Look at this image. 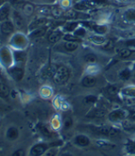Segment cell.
<instances>
[{
    "instance_id": "obj_1",
    "label": "cell",
    "mask_w": 135,
    "mask_h": 156,
    "mask_svg": "<svg viewBox=\"0 0 135 156\" xmlns=\"http://www.w3.org/2000/svg\"><path fill=\"white\" fill-rule=\"evenodd\" d=\"M69 78V71L66 66H60L54 76V80L56 84H64Z\"/></svg>"
},
{
    "instance_id": "obj_2",
    "label": "cell",
    "mask_w": 135,
    "mask_h": 156,
    "mask_svg": "<svg viewBox=\"0 0 135 156\" xmlns=\"http://www.w3.org/2000/svg\"><path fill=\"white\" fill-rule=\"evenodd\" d=\"M48 150V146L44 143H39L32 147L30 150V155L31 156H41L45 151Z\"/></svg>"
},
{
    "instance_id": "obj_3",
    "label": "cell",
    "mask_w": 135,
    "mask_h": 156,
    "mask_svg": "<svg viewBox=\"0 0 135 156\" xmlns=\"http://www.w3.org/2000/svg\"><path fill=\"white\" fill-rule=\"evenodd\" d=\"M126 117V111L123 109H116L112 111L109 114V120L112 122L121 121Z\"/></svg>"
},
{
    "instance_id": "obj_4",
    "label": "cell",
    "mask_w": 135,
    "mask_h": 156,
    "mask_svg": "<svg viewBox=\"0 0 135 156\" xmlns=\"http://www.w3.org/2000/svg\"><path fill=\"white\" fill-rule=\"evenodd\" d=\"M73 142L79 147H86L90 144V139L84 135H78L74 137Z\"/></svg>"
},
{
    "instance_id": "obj_5",
    "label": "cell",
    "mask_w": 135,
    "mask_h": 156,
    "mask_svg": "<svg viewBox=\"0 0 135 156\" xmlns=\"http://www.w3.org/2000/svg\"><path fill=\"white\" fill-rule=\"evenodd\" d=\"M96 132L103 136H114L118 133L117 130L112 128V127H108V126L98 127V128H96Z\"/></svg>"
},
{
    "instance_id": "obj_6",
    "label": "cell",
    "mask_w": 135,
    "mask_h": 156,
    "mask_svg": "<svg viewBox=\"0 0 135 156\" xmlns=\"http://www.w3.org/2000/svg\"><path fill=\"white\" fill-rule=\"evenodd\" d=\"M13 29H14V26H13L11 22L5 21L4 23H2V24H1V32L4 35H10L13 32Z\"/></svg>"
},
{
    "instance_id": "obj_7",
    "label": "cell",
    "mask_w": 135,
    "mask_h": 156,
    "mask_svg": "<svg viewBox=\"0 0 135 156\" xmlns=\"http://www.w3.org/2000/svg\"><path fill=\"white\" fill-rule=\"evenodd\" d=\"M6 136L10 140H14V139H16L19 136V131L18 129L16 128V127H14V126H10L8 128L7 130V133H6Z\"/></svg>"
},
{
    "instance_id": "obj_8",
    "label": "cell",
    "mask_w": 135,
    "mask_h": 156,
    "mask_svg": "<svg viewBox=\"0 0 135 156\" xmlns=\"http://www.w3.org/2000/svg\"><path fill=\"white\" fill-rule=\"evenodd\" d=\"M96 84V79L91 76H86L82 80V85L84 87H93Z\"/></svg>"
},
{
    "instance_id": "obj_9",
    "label": "cell",
    "mask_w": 135,
    "mask_h": 156,
    "mask_svg": "<svg viewBox=\"0 0 135 156\" xmlns=\"http://www.w3.org/2000/svg\"><path fill=\"white\" fill-rule=\"evenodd\" d=\"M62 37V33L61 32H59V31H54L52 32L49 37H48V40L49 42H51V43H55V42H57L60 37Z\"/></svg>"
},
{
    "instance_id": "obj_10",
    "label": "cell",
    "mask_w": 135,
    "mask_h": 156,
    "mask_svg": "<svg viewBox=\"0 0 135 156\" xmlns=\"http://www.w3.org/2000/svg\"><path fill=\"white\" fill-rule=\"evenodd\" d=\"M23 74H24L23 69H21V68H13V69L11 70V76H12L15 80H19L22 79Z\"/></svg>"
},
{
    "instance_id": "obj_11",
    "label": "cell",
    "mask_w": 135,
    "mask_h": 156,
    "mask_svg": "<svg viewBox=\"0 0 135 156\" xmlns=\"http://www.w3.org/2000/svg\"><path fill=\"white\" fill-rule=\"evenodd\" d=\"M39 130L42 134V136L45 137H51L52 136V133L48 130V128L44 124H39Z\"/></svg>"
},
{
    "instance_id": "obj_12",
    "label": "cell",
    "mask_w": 135,
    "mask_h": 156,
    "mask_svg": "<svg viewBox=\"0 0 135 156\" xmlns=\"http://www.w3.org/2000/svg\"><path fill=\"white\" fill-rule=\"evenodd\" d=\"M9 14V8L8 6L3 7L1 9H0V21H4L8 18Z\"/></svg>"
},
{
    "instance_id": "obj_13",
    "label": "cell",
    "mask_w": 135,
    "mask_h": 156,
    "mask_svg": "<svg viewBox=\"0 0 135 156\" xmlns=\"http://www.w3.org/2000/svg\"><path fill=\"white\" fill-rule=\"evenodd\" d=\"M45 33H46V28H45V27L39 28V29H36L34 32L31 33L30 37H42Z\"/></svg>"
},
{
    "instance_id": "obj_14",
    "label": "cell",
    "mask_w": 135,
    "mask_h": 156,
    "mask_svg": "<svg viewBox=\"0 0 135 156\" xmlns=\"http://www.w3.org/2000/svg\"><path fill=\"white\" fill-rule=\"evenodd\" d=\"M105 115V111L102 109H94L93 111L90 112L88 116L90 117H103Z\"/></svg>"
},
{
    "instance_id": "obj_15",
    "label": "cell",
    "mask_w": 135,
    "mask_h": 156,
    "mask_svg": "<svg viewBox=\"0 0 135 156\" xmlns=\"http://www.w3.org/2000/svg\"><path fill=\"white\" fill-rule=\"evenodd\" d=\"M14 23L17 24V26L22 27L24 25V21L23 18L21 17V15L18 12H14Z\"/></svg>"
},
{
    "instance_id": "obj_16",
    "label": "cell",
    "mask_w": 135,
    "mask_h": 156,
    "mask_svg": "<svg viewBox=\"0 0 135 156\" xmlns=\"http://www.w3.org/2000/svg\"><path fill=\"white\" fill-rule=\"evenodd\" d=\"M9 95V88L4 84L0 83V97H8Z\"/></svg>"
},
{
    "instance_id": "obj_17",
    "label": "cell",
    "mask_w": 135,
    "mask_h": 156,
    "mask_svg": "<svg viewBox=\"0 0 135 156\" xmlns=\"http://www.w3.org/2000/svg\"><path fill=\"white\" fill-rule=\"evenodd\" d=\"M131 54V50L128 49V48H123L119 51V56L121 58H127Z\"/></svg>"
},
{
    "instance_id": "obj_18",
    "label": "cell",
    "mask_w": 135,
    "mask_h": 156,
    "mask_svg": "<svg viewBox=\"0 0 135 156\" xmlns=\"http://www.w3.org/2000/svg\"><path fill=\"white\" fill-rule=\"evenodd\" d=\"M23 9H24V14H25V15H27V16L31 15V14L33 13V10H34V8H33V6L31 4H25L23 7Z\"/></svg>"
},
{
    "instance_id": "obj_19",
    "label": "cell",
    "mask_w": 135,
    "mask_h": 156,
    "mask_svg": "<svg viewBox=\"0 0 135 156\" xmlns=\"http://www.w3.org/2000/svg\"><path fill=\"white\" fill-rule=\"evenodd\" d=\"M78 45L75 43V42H72V41H69L65 44V49L69 51H75L77 49Z\"/></svg>"
},
{
    "instance_id": "obj_20",
    "label": "cell",
    "mask_w": 135,
    "mask_h": 156,
    "mask_svg": "<svg viewBox=\"0 0 135 156\" xmlns=\"http://www.w3.org/2000/svg\"><path fill=\"white\" fill-rule=\"evenodd\" d=\"M84 60L87 63H96L98 58H97V56L95 54H93V53H87L84 56Z\"/></svg>"
},
{
    "instance_id": "obj_21",
    "label": "cell",
    "mask_w": 135,
    "mask_h": 156,
    "mask_svg": "<svg viewBox=\"0 0 135 156\" xmlns=\"http://www.w3.org/2000/svg\"><path fill=\"white\" fill-rule=\"evenodd\" d=\"M123 94L129 97H135V88H126L124 89Z\"/></svg>"
},
{
    "instance_id": "obj_22",
    "label": "cell",
    "mask_w": 135,
    "mask_h": 156,
    "mask_svg": "<svg viewBox=\"0 0 135 156\" xmlns=\"http://www.w3.org/2000/svg\"><path fill=\"white\" fill-rule=\"evenodd\" d=\"M45 22H46V20L45 19H38L36 22H34L32 24H31V26H30V29H33V28L35 27H38V26H41Z\"/></svg>"
},
{
    "instance_id": "obj_23",
    "label": "cell",
    "mask_w": 135,
    "mask_h": 156,
    "mask_svg": "<svg viewBox=\"0 0 135 156\" xmlns=\"http://www.w3.org/2000/svg\"><path fill=\"white\" fill-rule=\"evenodd\" d=\"M93 29L96 32L99 33V34H103V33L106 32V27H105V26H101V25H94L93 26Z\"/></svg>"
},
{
    "instance_id": "obj_24",
    "label": "cell",
    "mask_w": 135,
    "mask_h": 156,
    "mask_svg": "<svg viewBox=\"0 0 135 156\" xmlns=\"http://www.w3.org/2000/svg\"><path fill=\"white\" fill-rule=\"evenodd\" d=\"M126 17L128 20L129 21H135V10L134 9H130L126 13Z\"/></svg>"
},
{
    "instance_id": "obj_25",
    "label": "cell",
    "mask_w": 135,
    "mask_h": 156,
    "mask_svg": "<svg viewBox=\"0 0 135 156\" xmlns=\"http://www.w3.org/2000/svg\"><path fill=\"white\" fill-rule=\"evenodd\" d=\"M129 77H130V71L129 69H125L120 73V78L122 80H128V79H129Z\"/></svg>"
},
{
    "instance_id": "obj_26",
    "label": "cell",
    "mask_w": 135,
    "mask_h": 156,
    "mask_svg": "<svg viewBox=\"0 0 135 156\" xmlns=\"http://www.w3.org/2000/svg\"><path fill=\"white\" fill-rule=\"evenodd\" d=\"M72 123H73V122H72V119L70 118V117H66L65 119H64V127L65 128H69V127L72 125Z\"/></svg>"
},
{
    "instance_id": "obj_27",
    "label": "cell",
    "mask_w": 135,
    "mask_h": 156,
    "mask_svg": "<svg viewBox=\"0 0 135 156\" xmlns=\"http://www.w3.org/2000/svg\"><path fill=\"white\" fill-rule=\"evenodd\" d=\"M84 101L87 104H91V103H95L97 101V97L95 95H87L84 99Z\"/></svg>"
},
{
    "instance_id": "obj_28",
    "label": "cell",
    "mask_w": 135,
    "mask_h": 156,
    "mask_svg": "<svg viewBox=\"0 0 135 156\" xmlns=\"http://www.w3.org/2000/svg\"><path fill=\"white\" fill-rule=\"evenodd\" d=\"M76 27H77V23H68L65 26V29L67 31H73Z\"/></svg>"
},
{
    "instance_id": "obj_29",
    "label": "cell",
    "mask_w": 135,
    "mask_h": 156,
    "mask_svg": "<svg viewBox=\"0 0 135 156\" xmlns=\"http://www.w3.org/2000/svg\"><path fill=\"white\" fill-rule=\"evenodd\" d=\"M55 155H56V150L51 149V150H47L41 156H55Z\"/></svg>"
},
{
    "instance_id": "obj_30",
    "label": "cell",
    "mask_w": 135,
    "mask_h": 156,
    "mask_svg": "<svg viewBox=\"0 0 135 156\" xmlns=\"http://www.w3.org/2000/svg\"><path fill=\"white\" fill-rule=\"evenodd\" d=\"M107 92L111 95H115L117 94V92H118V89L115 86H109L107 88Z\"/></svg>"
},
{
    "instance_id": "obj_31",
    "label": "cell",
    "mask_w": 135,
    "mask_h": 156,
    "mask_svg": "<svg viewBox=\"0 0 135 156\" xmlns=\"http://www.w3.org/2000/svg\"><path fill=\"white\" fill-rule=\"evenodd\" d=\"M24 155H25L24 151L23 149H19V150H17V151H15L12 153L11 156H24Z\"/></svg>"
},
{
    "instance_id": "obj_32",
    "label": "cell",
    "mask_w": 135,
    "mask_h": 156,
    "mask_svg": "<svg viewBox=\"0 0 135 156\" xmlns=\"http://www.w3.org/2000/svg\"><path fill=\"white\" fill-rule=\"evenodd\" d=\"M64 38L66 40H69V41H72V42H76V41H79V39L76 37V36H70V35H67L64 37Z\"/></svg>"
},
{
    "instance_id": "obj_33",
    "label": "cell",
    "mask_w": 135,
    "mask_h": 156,
    "mask_svg": "<svg viewBox=\"0 0 135 156\" xmlns=\"http://www.w3.org/2000/svg\"><path fill=\"white\" fill-rule=\"evenodd\" d=\"M126 44H127V46L129 48V50L131 49V50H134V51H135V39L129 40Z\"/></svg>"
},
{
    "instance_id": "obj_34",
    "label": "cell",
    "mask_w": 135,
    "mask_h": 156,
    "mask_svg": "<svg viewBox=\"0 0 135 156\" xmlns=\"http://www.w3.org/2000/svg\"><path fill=\"white\" fill-rule=\"evenodd\" d=\"M84 34H85V31L83 29V28H81V29H79V30H77L76 32H75V36H76V37H79L80 36V37H83V36H84Z\"/></svg>"
},
{
    "instance_id": "obj_35",
    "label": "cell",
    "mask_w": 135,
    "mask_h": 156,
    "mask_svg": "<svg viewBox=\"0 0 135 156\" xmlns=\"http://www.w3.org/2000/svg\"><path fill=\"white\" fill-rule=\"evenodd\" d=\"M75 15H76V13H75L74 11H69V12L66 14V16H67L68 18H75V17H76Z\"/></svg>"
},
{
    "instance_id": "obj_36",
    "label": "cell",
    "mask_w": 135,
    "mask_h": 156,
    "mask_svg": "<svg viewBox=\"0 0 135 156\" xmlns=\"http://www.w3.org/2000/svg\"><path fill=\"white\" fill-rule=\"evenodd\" d=\"M129 119H130L131 121H135V111L132 112L131 114L129 115Z\"/></svg>"
},
{
    "instance_id": "obj_37",
    "label": "cell",
    "mask_w": 135,
    "mask_h": 156,
    "mask_svg": "<svg viewBox=\"0 0 135 156\" xmlns=\"http://www.w3.org/2000/svg\"><path fill=\"white\" fill-rule=\"evenodd\" d=\"M60 156H72L70 153H68V152H66V153H63V154H61Z\"/></svg>"
},
{
    "instance_id": "obj_38",
    "label": "cell",
    "mask_w": 135,
    "mask_h": 156,
    "mask_svg": "<svg viewBox=\"0 0 135 156\" xmlns=\"http://www.w3.org/2000/svg\"><path fill=\"white\" fill-rule=\"evenodd\" d=\"M50 1H53V0H50Z\"/></svg>"
},
{
    "instance_id": "obj_39",
    "label": "cell",
    "mask_w": 135,
    "mask_h": 156,
    "mask_svg": "<svg viewBox=\"0 0 135 156\" xmlns=\"http://www.w3.org/2000/svg\"><path fill=\"white\" fill-rule=\"evenodd\" d=\"M0 1H1V0H0Z\"/></svg>"
}]
</instances>
